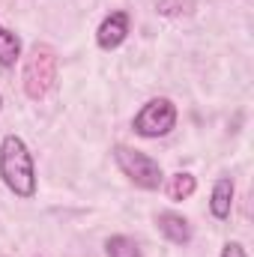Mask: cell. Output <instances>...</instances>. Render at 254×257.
<instances>
[{
    "instance_id": "10",
    "label": "cell",
    "mask_w": 254,
    "mask_h": 257,
    "mask_svg": "<svg viewBox=\"0 0 254 257\" xmlns=\"http://www.w3.org/2000/svg\"><path fill=\"white\" fill-rule=\"evenodd\" d=\"M105 248H108V257H141L138 242L129 239V236H111Z\"/></svg>"
},
{
    "instance_id": "9",
    "label": "cell",
    "mask_w": 254,
    "mask_h": 257,
    "mask_svg": "<svg viewBox=\"0 0 254 257\" xmlns=\"http://www.w3.org/2000/svg\"><path fill=\"white\" fill-rule=\"evenodd\" d=\"M194 189H197V180L191 174H174L168 180V197L171 200H186L194 194Z\"/></svg>"
},
{
    "instance_id": "1",
    "label": "cell",
    "mask_w": 254,
    "mask_h": 257,
    "mask_svg": "<svg viewBox=\"0 0 254 257\" xmlns=\"http://www.w3.org/2000/svg\"><path fill=\"white\" fill-rule=\"evenodd\" d=\"M0 177L9 192L18 197H33L36 194V168L27 144L18 135H6L0 144Z\"/></svg>"
},
{
    "instance_id": "8",
    "label": "cell",
    "mask_w": 254,
    "mask_h": 257,
    "mask_svg": "<svg viewBox=\"0 0 254 257\" xmlns=\"http://www.w3.org/2000/svg\"><path fill=\"white\" fill-rule=\"evenodd\" d=\"M21 57V39L0 24V66H15Z\"/></svg>"
},
{
    "instance_id": "2",
    "label": "cell",
    "mask_w": 254,
    "mask_h": 257,
    "mask_svg": "<svg viewBox=\"0 0 254 257\" xmlns=\"http://www.w3.org/2000/svg\"><path fill=\"white\" fill-rule=\"evenodd\" d=\"M21 84H24V93L30 99H45L51 93V87L57 84V57L48 51V48H33L30 57L24 60V72H21Z\"/></svg>"
},
{
    "instance_id": "11",
    "label": "cell",
    "mask_w": 254,
    "mask_h": 257,
    "mask_svg": "<svg viewBox=\"0 0 254 257\" xmlns=\"http://www.w3.org/2000/svg\"><path fill=\"white\" fill-rule=\"evenodd\" d=\"M221 257H248V254H245V248H242L239 242H227L224 251H221Z\"/></svg>"
},
{
    "instance_id": "5",
    "label": "cell",
    "mask_w": 254,
    "mask_h": 257,
    "mask_svg": "<svg viewBox=\"0 0 254 257\" xmlns=\"http://www.w3.org/2000/svg\"><path fill=\"white\" fill-rule=\"evenodd\" d=\"M126 33H129V12L120 9V12H111V15L99 24V30H96V42H99V48L111 51V48L123 45Z\"/></svg>"
},
{
    "instance_id": "7",
    "label": "cell",
    "mask_w": 254,
    "mask_h": 257,
    "mask_svg": "<svg viewBox=\"0 0 254 257\" xmlns=\"http://www.w3.org/2000/svg\"><path fill=\"white\" fill-rule=\"evenodd\" d=\"M230 206H233V180H227V177H221V180H215V186H212V197H209V209H212V215L215 218H227L230 215Z\"/></svg>"
},
{
    "instance_id": "12",
    "label": "cell",
    "mask_w": 254,
    "mask_h": 257,
    "mask_svg": "<svg viewBox=\"0 0 254 257\" xmlns=\"http://www.w3.org/2000/svg\"><path fill=\"white\" fill-rule=\"evenodd\" d=\"M0 105H3V99H0Z\"/></svg>"
},
{
    "instance_id": "4",
    "label": "cell",
    "mask_w": 254,
    "mask_h": 257,
    "mask_svg": "<svg viewBox=\"0 0 254 257\" xmlns=\"http://www.w3.org/2000/svg\"><path fill=\"white\" fill-rule=\"evenodd\" d=\"M135 132L141 138H162L177 126V105L171 99H150L135 114Z\"/></svg>"
},
{
    "instance_id": "6",
    "label": "cell",
    "mask_w": 254,
    "mask_h": 257,
    "mask_svg": "<svg viewBox=\"0 0 254 257\" xmlns=\"http://www.w3.org/2000/svg\"><path fill=\"white\" fill-rule=\"evenodd\" d=\"M156 224H159V230H162L171 242H177V245H186V242L191 239L189 221H186L183 215H177V212H159Z\"/></svg>"
},
{
    "instance_id": "3",
    "label": "cell",
    "mask_w": 254,
    "mask_h": 257,
    "mask_svg": "<svg viewBox=\"0 0 254 257\" xmlns=\"http://www.w3.org/2000/svg\"><path fill=\"white\" fill-rule=\"evenodd\" d=\"M114 159H117L120 171L126 174L129 180H132L135 186L147 189V192H156V189L162 186V180H165L159 162L150 159V156L141 153V150H132V147H123V144H120V147H114Z\"/></svg>"
}]
</instances>
